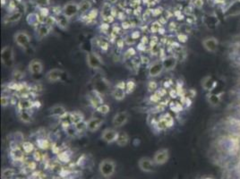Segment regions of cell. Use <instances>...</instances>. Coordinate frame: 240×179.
Here are the masks:
<instances>
[{
    "label": "cell",
    "instance_id": "obj_11",
    "mask_svg": "<svg viewBox=\"0 0 240 179\" xmlns=\"http://www.w3.org/2000/svg\"><path fill=\"white\" fill-rule=\"evenodd\" d=\"M64 74V71L59 68H54L47 72L45 78L49 82H56L61 80L62 76Z\"/></svg>",
    "mask_w": 240,
    "mask_h": 179
},
{
    "label": "cell",
    "instance_id": "obj_19",
    "mask_svg": "<svg viewBox=\"0 0 240 179\" xmlns=\"http://www.w3.org/2000/svg\"><path fill=\"white\" fill-rule=\"evenodd\" d=\"M66 113H67L66 108L62 105H55L48 111L49 115L54 117H62Z\"/></svg>",
    "mask_w": 240,
    "mask_h": 179
},
{
    "label": "cell",
    "instance_id": "obj_7",
    "mask_svg": "<svg viewBox=\"0 0 240 179\" xmlns=\"http://www.w3.org/2000/svg\"><path fill=\"white\" fill-rule=\"evenodd\" d=\"M155 162L153 160L148 157L141 158L138 161V166L140 169L145 173H152L155 170Z\"/></svg>",
    "mask_w": 240,
    "mask_h": 179
},
{
    "label": "cell",
    "instance_id": "obj_1",
    "mask_svg": "<svg viewBox=\"0 0 240 179\" xmlns=\"http://www.w3.org/2000/svg\"><path fill=\"white\" fill-rule=\"evenodd\" d=\"M1 61L6 67H13L14 64V53L12 47L6 46L5 48H3V49L1 50Z\"/></svg>",
    "mask_w": 240,
    "mask_h": 179
},
{
    "label": "cell",
    "instance_id": "obj_51",
    "mask_svg": "<svg viewBox=\"0 0 240 179\" xmlns=\"http://www.w3.org/2000/svg\"><path fill=\"white\" fill-rule=\"evenodd\" d=\"M4 179H13V177H6V178H4Z\"/></svg>",
    "mask_w": 240,
    "mask_h": 179
},
{
    "label": "cell",
    "instance_id": "obj_43",
    "mask_svg": "<svg viewBox=\"0 0 240 179\" xmlns=\"http://www.w3.org/2000/svg\"><path fill=\"white\" fill-rule=\"evenodd\" d=\"M125 40V43H126L127 45H128V46L134 45V44L135 43V40H134V39L131 37V35H130L129 37L126 38V40Z\"/></svg>",
    "mask_w": 240,
    "mask_h": 179
},
{
    "label": "cell",
    "instance_id": "obj_47",
    "mask_svg": "<svg viewBox=\"0 0 240 179\" xmlns=\"http://www.w3.org/2000/svg\"><path fill=\"white\" fill-rule=\"evenodd\" d=\"M97 16V10H93L91 13L89 14V18L90 19H94Z\"/></svg>",
    "mask_w": 240,
    "mask_h": 179
},
{
    "label": "cell",
    "instance_id": "obj_46",
    "mask_svg": "<svg viewBox=\"0 0 240 179\" xmlns=\"http://www.w3.org/2000/svg\"><path fill=\"white\" fill-rule=\"evenodd\" d=\"M33 159L35 161H40V159H41V156H40V153L39 152H34V154H33Z\"/></svg>",
    "mask_w": 240,
    "mask_h": 179
},
{
    "label": "cell",
    "instance_id": "obj_30",
    "mask_svg": "<svg viewBox=\"0 0 240 179\" xmlns=\"http://www.w3.org/2000/svg\"><path fill=\"white\" fill-rule=\"evenodd\" d=\"M65 132H66V134L69 137H76L79 134V133L76 130V128H75V126H74V124H72L69 126H67V128H65Z\"/></svg>",
    "mask_w": 240,
    "mask_h": 179
},
{
    "label": "cell",
    "instance_id": "obj_28",
    "mask_svg": "<svg viewBox=\"0 0 240 179\" xmlns=\"http://www.w3.org/2000/svg\"><path fill=\"white\" fill-rule=\"evenodd\" d=\"M57 25L58 27H60L61 29H67L68 27V24H69V18H67L66 15H62V16H60L57 21Z\"/></svg>",
    "mask_w": 240,
    "mask_h": 179
},
{
    "label": "cell",
    "instance_id": "obj_49",
    "mask_svg": "<svg viewBox=\"0 0 240 179\" xmlns=\"http://www.w3.org/2000/svg\"><path fill=\"white\" fill-rule=\"evenodd\" d=\"M131 37H132L134 40H136L140 37V32H134L131 34Z\"/></svg>",
    "mask_w": 240,
    "mask_h": 179
},
{
    "label": "cell",
    "instance_id": "obj_31",
    "mask_svg": "<svg viewBox=\"0 0 240 179\" xmlns=\"http://www.w3.org/2000/svg\"><path fill=\"white\" fill-rule=\"evenodd\" d=\"M110 111V108L108 104H101L100 106H99L97 108H96V112L99 113L100 115H106L109 113Z\"/></svg>",
    "mask_w": 240,
    "mask_h": 179
},
{
    "label": "cell",
    "instance_id": "obj_48",
    "mask_svg": "<svg viewBox=\"0 0 240 179\" xmlns=\"http://www.w3.org/2000/svg\"><path fill=\"white\" fill-rule=\"evenodd\" d=\"M29 168L31 170H34L36 168V162L35 161H31L29 163Z\"/></svg>",
    "mask_w": 240,
    "mask_h": 179
},
{
    "label": "cell",
    "instance_id": "obj_3",
    "mask_svg": "<svg viewBox=\"0 0 240 179\" xmlns=\"http://www.w3.org/2000/svg\"><path fill=\"white\" fill-rule=\"evenodd\" d=\"M14 41L15 42L16 45H18L22 48L27 49L30 48V45H31V37H30V35L26 32L20 31L14 35Z\"/></svg>",
    "mask_w": 240,
    "mask_h": 179
},
{
    "label": "cell",
    "instance_id": "obj_32",
    "mask_svg": "<svg viewBox=\"0 0 240 179\" xmlns=\"http://www.w3.org/2000/svg\"><path fill=\"white\" fill-rule=\"evenodd\" d=\"M74 126H75V128L78 131L79 134L88 131V129H87V121H85V120H82V121L74 124Z\"/></svg>",
    "mask_w": 240,
    "mask_h": 179
},
{
    "label": "cell",
    "instance_id": "obj_37",
    "mask_svg": "<svg viewBox=\"0 0 240 179\" xmlns=\"http://www.w3.org/2000/svg\"><path fill=\"white\" fill-rule=\"evenodd\" d=\"M135 55H136V50H135L134 48L130 47V48L125 52L124 57H125V59H130V58H132L133 56H134Z\"/></svg>",
    "mask_w": 240,
    "mask_h": 179
},
{
    "label": "cell",
    "instance_id": "obj_15",
    "mask_svg": "<svg viewBox=\"0 0 240 179\" xmlns=\"http://www.w3.org/2000/svg\"><path fill=\"white\" fill-rule=\"evenodd\" d=\"M161 62L164 67V70L167 72L174 70V68L176 66L177 63V58L174 56H167L161 59Z\"/></svg>",
    "mask_w": 240,
    "mask_h": 179
},
{
    "label": "cell",
    "instance_id": "obj_13",
    "mask_svg": "<svg viewBox=\"0 0 240 179\" xmlns=\"http://www.w3.org/2000/svg\"><path fill=\"white\" fill-rule=\"evenodd\" d=\"M28 70L32 74H40L43 72V64L40 59H33L28 65Z\"/></svg>",
    "mask_w": 240,
    "mask_h": 179
},
{
    "label": "cell",
    "instance_id": "obj_16",
    "mask_svg": "<svg viewBox=\"0 0 240 179\" xmlns=\"http://www.w3.org/2000/svg\"><path fill=\"white\" fill-rule=\"evenodd\" d=\"M79 12V5L74 2H69L67 3L63 9L64 15H66L67 18H71L74 16Z\"/></svg>",
    "mask_w": 240,
    "mask_h": 179
},
{
    "label": "cell",
    "instance_id": "obj_24",
    "mask_svg": "<svg viewBox=\"0 0 240 179\" xmlns=\"http://www.w3.org/2000/svg\"><path fill=\"white\" fill-rule=\"evenodd\" d=\"M128 142H129V135L125 132L119 133L118 138L116 141V145H118L119 147H125L127 145Z\"/></svg>",
    "mask_w": 240,
    "mask_h": 179
},
{
    "label": "cell",
    "instance_id": "obj_17",
    "mask_svg": "<svg viewBox=\"0 0 240 179\" xmlns=\"http://www.w3.org/2000/svg\"><path fill=\"white\" fill-rule=\"evenodd\" d=\"M109 88H110L109 82L104 78H100L94 82V90L100 94L106 93L109 90Z\"/></svg>",
    "mask_w": 240,
    "mask_h": 179
},
{
    "label": "cell",
    "instance_id": "obj_14",
    "mask_svg": "<svg viewBox=\"0 0 240 179\" xmlns=\"http://www.w3.org/2000/svg\"><path fill=\"white\" fill-rule=\"evenodd\" d=\"M103 124V119L100 117L93 116L92 118H90L87 121V129L88 131L94 133L98 131Z\"/></svg>",
    "mask_w": 240,
    "mask_h": 179
},
{
    "label": "cell",
    "instance_id": "obj_36",
    "mask_svg": "<svg viewBox=\"0 0 240 179\" xmlns=\"http://www.w3.org/2000/svg\"><path fill=\"white\" fill-rule=\"evenodd\" d=\"M37 145L40 149H43V150H45V149H48L49 147V142L46 139H38L37 140Z\"/></svg>",
    "mask_w": 240,
    "mask_h": 179
},
{
    "label": "cell",
    "instance_id": "obj_41",
    "mask_svg": "<svg viewBox=\"0 0 240 179\" xmlns=\"http://www.w3.org/2000/svg\"><path fill=\"white\" fill-rule=\"evenodd\" d=\"M100 48L103 50V51H107L108 48V43L105 40H100V44H99Z\"/></svg>",
    "mask_w": 240,
    "mask_h": 179
},
{
    "label": "cell",
    "instance_id": "obj_39",
    "mask_svg": "<svg viewBox=\"0 0 240 179\" xmlns=\"http://www.w3.org/2000/svg\"><path fill=\"white\" fill-rule=\"evenodd\" d=\"M11 103V99L8 96H2L1 97V106L3 108L7 107Z\"/></svg>",
    "mask_w": 240,
    "mask_h": 179
},
{
    "label": "cell",
    "instance_id": "obj_34",
    "mask_svg": "<svg viewBox=\"0 0 240 179\" xmlns=\"http://www.w3.org/2000/svg\"><path fill=\"white\" fill-rule=\"evenodd\" d=\"M16 174V171L14 168H5L2 172V176L6 177H13Z\"/></svg>",
    "mask_w": 240,
    "mask_h": 179
},
{
    "label": "cell",
    "instance_id": "obj_26",
    "mask_svg": "<svg viewBox=\"0 0 240 179\" xmlns=\"http://www.w3.org/2000/svg\"><path fill=\"white\" fill-rule=\"evenodd\" d=\"M22 149L25 154H30L34 152V145L31 141H22Z\"/></svg>",
    "mask_w": 240,
    "mask_h": 179
},
{
    "label": "cell",
    "instance_id": "obj_50",
    "mask_svg": "<svg viewBox=\"0 0 240 179\" xmlns=\"http://www.w3.org/2000/svg\"><path fill=\"white\" fill-rule=\"evenodd\" d=\"M141 62L142 64H149V58L148 57H144V56H142L141 57Z\"/></svg>",
    "mask_w": 240,
    "mask_h": 179
},
{
    "label": "cell",
    "instance_id": "obj_35",
    "mask_svg": "<svg viewBox=\"0 0 240 179\" xmlns=\"http://www.w3.org/2000/svg\"><path fill=\"white\" fill-rule=\"evenodd\" d=\"M147 89L150 92H155L158 90V84L154 81H150L147 84Z\"/></svg>",
    "mask_w": 240,
    "mask_h": 179
},
{
    "label": "cell",
    "instance_id": "obj_27",
    "mask_svg": "<svg viewBox=\"0 0 240 179\" xmlns=\"http://www.w3.org/2000/svg\"><path fill=\"white\" fill-rule=\"evenodd\" d=\"M22 17V13L21 12H14L12 14H10L8 17H7L5 19V22L6 23H10V22H18Z\"/></svg>",
    "mask_w": 240,
    "mask_h": 179
},
{
    "label": "cell",
    "instance_id": "obj_22",
    "mask_svg": "<svg viewBox=\"0 0 240 179\" xmlns=\"http://www.w3.org/2000/svg\"><path fill=\"white\" fill-rule=\"evenodd\" d=\"M49 33H50V26L47 24H42L37 30V39H39V40H41L42 39L46 38Z\"/></svg>",
    "mask_w": 240,
    "mask_h": 179
},
{
    "label": "cell",
    "instance_id": "obj_25",
    "mask_svg": "<svg viewBox=\"0 0 240 179\" xmlns=\"http://www.w3.org/2000/svg\"><path fill=\"white\" fill-rule=\"evenodd\" d=\"M69 119L72 122V124H74V125L82 121V120H84L83 115L80 111H74V112L69 113Z\"/></svg>",
    "mask_w": 240,
    "mask_h": 179
},
{
    "label": "cell",
    "instance_id": "obj_9",
    "mask_svg": "<svg viewBox=\"0 0 240 179\" xmlns=\"http://www.w3.org/2000/svg\"><path fill=\"white\" fill-rule=\"evenodd\" d=\"M163 71H164V67H163L161 60H156L150 64L149 68H148V74L151 78H155V77H158L160 74H161Z\"/></svg>",
    "mask_w": 240,
    "mask_h": 179
},
{
    "label": "cell",
    "instance_id": "obj_5",
    "mask_svg": "<svg viewBox=\"0 0 240 179\" xmlns=\"http://www.w3.org/2000/svg\"><path fill=\"white\" fill-rule=\"evenodd\" d=\"M112 97L118 101H121L126 98L127 92H126V82H119L116 84L115 88L111 92Z\"/></svg>",
    "mask_w": 240,
    "mask_h": 179
},
{
    "label": "cell",
    "instance_id": "obj_4",
    "mask_svg": "<svg viewBox=\"0 0 240 179\" xmlns=\"http://www.w3.org/2000/svg\"><path fill=\"white\" fill-rule=\"evenodd\" d=\"M86 61H87L88 66L90 68H92V69H94V70L100 69L103 66V62H102L101 57L98 54H96L94 52H91V53L87 54Z\"/></svg>",
    "mask_w": 240,
    "mask_h": 179
},
{
    "label": "cell",
    "instance_id": "obj_12",
    "mask_svg": "<svg viewBox=\"0 0 240 179\" xmlns=\"http://www.w3.org/2000/svg\"><path fill=\"white\" fill-rule=\"evenodd\" d=\"M101 96H102V94H100V92L95 91V90H93V91H92V92H90L89 94H88L89 101L95 109L99 106L103 104V99H102Z\"/></svg>",
    "mask_w": 240,
    "mask_h": 179
},
{
    "label": "cell",
    "instance_id": "obj_33",
    "mask_svg": "<svg viewBox=\"0 0 240 179\" xmlns=\"http://www.w3.org/2000/svg\"><path fill=\"white\" fill-rule=\"evenodd\" d=\"M91 6H92L91 3H90L89 1H87V0H84V1H82L79 5V12H81V13L87 12L90 8H91Z\"/></svg>",
    "mask_w": 240,
    "mask_h": 179
},
{
    "label": "cell",
    "instance_id": "obj_40",
    "mask_svg": "<svg viewBox=\"0 0 240 179\" xmlns=\"http://www.w3.org/2000/svg\"><path fill=\"white\" fill-rule=\"evenodd\" d=\"M58 158L60 159V160L63 162H68L69 161V156L65 152V153H60L58 155Z\"/></svg>",
    "mask_w": 240,
    "mask_h": 179
},
{
    "label": "cell",
    "instance_id": "obj_45",
    "mask_svg": "<svg viewBox=\"0 0 240 179\" xmlns=\"http://www.w3.org/2000/svg\"><path fill=\"white\" fill-rule=\"evenodd\" d=\"M194 6L196 8H202V6H203V0H194Z\"/></svg>",
    "mask_w": 240,
    "mask_h": 179
},
{
    "label": "cell",
    "instance_id": "obj_38",
    "mask_svg": "<svg viewBox=\"0 0 240 179\" xmlns=\"http://www.w3.org/2000/svg\"><path fill=\"white\" fill-rule=\"evenodd\" d=\"M163 117H164L165 121H166V123H167L168 128L172 127V126H174V118H173L171 115H169L168 114H167V115H165Z\"/></svg>",
    "mask_w": 240,
    "mask_h": 179
},
{
    "label": "cell",
    "instance_id": "obj_44",
    "mask_svg": "<svg viewBox=\"0 0 240 179\" xmlns=\"http://www.w3.org/2000/svg\"><path fill=\"white\" fill-rule=\"evenodd\" d=\"M36 4L41 6H46L49 5V0H36Z\"/></svg>",
    "mask_w": 240,
    "mask_h": 179
},
{
    "label": "cell",
    "instance_id": "obj_6",
    "mask_svg": "<svg viewBox=\"0 0 240 179\" xmlns=\"http://www.w3.org/2000/svg\"><path fill=\"white\" fill-rule=\"evenodd\" d=\"M129 113L127 111H121L116 113L113 119H112V125L115 128H119L124 126L129 119Z\"/></svg>",
    "mask_w": 240,
    "mask_h": 179
},
{
    "label": "cell",
    "instance_id": "obj_23",
    "mask_svg": "<svg viewBox=\"0 0 240 179\" xmlns=\"http://www.w3.org/2000/svg\"><path fill=\"white\" fill-rule=\"evenodd\" d=\"M19 118L24 124H31L33 122V115L28 110H21L19 111Z\"/></svg>",
    "mask_w": 240,
    "mask_h": 179
},
{
    "label": "cell",
    "instance_id": "obj_8",
    "mask_svg": "<svg viewBox=\"0 0 240 179\" xmlns=\"http://www.w3.org/2000/svg\"><path fill=\"white\" fill-rule=\"evenodd\" d=\"M169 150L168 149H160V150L157 151L153 156V161L156 165L161 166L168 162L169 159Z\"/></svg>",
    "mask_w": 240,
    "mask_h": 179
},
{
    "label": "cell",
    "instance_id": "obj_10",
    "mask_svg": "<svg viewBox=\"0 0 240 179\" xmlns=\"http://www.w3.org/2000/svg\"><path fill=\"white\" fill-rule=\"evenodd\" d=\"M118 135H119V132H117L116 130L113 128H107L103 130L100 135V138L102 141H104L107 143H113L116 141Z\"/></svg>",
    "mask_w": 240,
    "mask_h": 179
},
{
    "label": "cell",
    "instance_id": "obj_21",
    "mask_svg": "<svg viewBox=\"0 0 240 179\" xmlns=\"http://www.w3.org/2000/svg\"><path fill=\"white\" fill-rule=\"evenodd\" d=\"M34 108V101L28 99H21L17 102V108L19 111L21 110H29Z\"/></svg>",
    "mask_w": 240,
    "mask_h": 179
},
{
    "label": "cell",
    "instance_id": "obj_18",
    "mask_svg": "<svg viewBox=\"0 0 240 179\" xmlns=\"http://www.w3.org/2000/svg\"><path fill=\"white\" fill-rule=\"evenodd\" d=\"M204 48L210 52H215L218 48V41L214 38H207L202 41Z\"/></svg>",
    "mask_w": 240,
    "mask_h": 179
},
{
    "label": "cell",
    "instance_id": "obj_2",
    "mask_svg": "<svg viewBox=\"0 0 240 179\" xmlns=\"http://www.w3.org/2000/svg\"><path fill=\"white\" fill-rule=\"evenodd\" d=\"M115 169H116V164L112 160H109V159L103 160L99 165L100 173L105 177L111 176L115 173Z\"/></svg>",
    "mask_w": 240,
    "mask_h": 179
},
{
    "label": "cell",
    "instance_id": "obj_42",
    "mask_svg": "<svg viewBox=\"0 0 240 179\" xmlns=\"http://www.w3.org/2000/svg\"><path fill=\"white\" fill-rule=\"evenodd\" d=\"M160 24L159 22H154L152 25V32L153 33H155L157 32H160Z\"/></svg>",
    "mask_w": 240,
    "mask_h": 179
},
{
    "label": "cell",
    "instance_id": "obj_29",
    "mask_svg": "<svg viewBox=\"0 0 240 179\" xmlns=\"http://www.w3.org/2000/svg\"><path fill=\"white\" fill-rule=\"evenodd\" d=\"M136 88V83L134 80H131L129 79L128 81L126 82V92H127V94H130L132 93Z\"/></svg>",
    "mask_w": 240,
    "mask_h": 179
},
{
    "label": "cell",
    "instance_id": "obj_20",
    "mask_svg": "<svg viewBox=\"0 0 240 179\" xmlns=\"http://www.w3.org/2000/svg\"><path fill=\"white\" fill-rule=\"evenodd\" d=\"M10 156L14 160V161H22L24 158V152L22 151V149L17 146L12 147Z\"/></svg>",
    "mask_w": 240,
    "mask_h": 179
}]
</instances>
